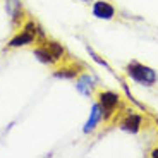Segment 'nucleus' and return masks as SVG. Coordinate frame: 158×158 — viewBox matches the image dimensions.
Listing matches in <instances>:
<instances>
[{"label": "nucleus", "mask_w": 158, "mask_h": 158, "mask_svg": "<svg viewBox=\"0 0 158 158\" xmlns=\"http://www.w3.org/2000/svg\"><path fill=\"white\" fill-rule=\"evenodd\" d=\"M79 93H83L84 96H89L91 95V88H93V77L88 74H83L81 77L77 79V84H76Z\"/></svg>", "instance_id": "1a4fd4ad"}, {"label": "nucleus", "mask_w": 158, "mask_h": 158, "mask_svg": "<svg viewBox=\"0 0 158 158\" xmlns=\"http://www.w3.org/2000/svg\"><path fill=\"white\" fill-rule=\"evenodd\" d=\"M93 16H96L98 19H112L115 16V9L105 0H98L93 4Z\"/></svg>", "instance_id": "39448f33"}, {"label": "nucleus", "mask_w": 158, "mask_h": 158, "mask_svg": "<svg viewBox=\"0 0 158 158\" xmlns=\"http://www.w3.org/2000/svg\"><path fill=\"white\" fill-rule=\"evenodd\" d=\"M98 105L102 107L103 118L108 120V118L115 114V108H117V105H118V95H115L112 91H102L98 95Z\"/></svg>", "instance_id": "7ed1b4c3"}, {"label": "nucleus", "mask_w": 158, "mask_h": 158, "mask_svg": "<svg viewBox=\"0 0 158 158\" xmlns=\"http://www.w3.org/2000/svg\"><path fill=\"white\" fill-rule=\"evenodd\" d=\"M81 2H86V4H89V0H81Z\"/></svg>", "instance_id": "4468645a"}, {"label": "nucleus", "mask_w": 158, "mask_h": 158, "mask_svg": "<svg viewBox=\"0 0 158 158\" xmlns=\"http://www.w3.org/2000/svg\"><path fill=\"white\" fill-rule=\"evenodd\" d=\"M41 45H45V48H47L48 52L52 53V57L59 62V60H62L64 59V55H65V50H64V47L60 43H57V41H52V40H43V43Z\"/></svg>", "instance_id": "6e6552de"}, {"label": "nucleus", "mask_w": 158, "mask_h": 158, "mask_svg": "<svg viewBox=\"0 0 158 158\" xmlns=\"http://www.w3.org/2000/svg\"><path fill=\"white\" fill-rule=\"evenodd\" d=\"M33 53H35V57L40 60V62L43 64H48V65H52V64H55L57 60L52 57V53L45 48V45H40V47H36L35 50H33Z\"/></svg>", "instance_id": "9d476101"}, {"label": "nucleus", "mask_w": 158, "mask_h": 158, "mask_svg": "<svg viewBox=\"0 0 158 158\" xmlns=\"http://www.w3.org/2000/svg\"><path fill=\"white\" fill-rule=\"evenodd\" d=\"M77 74H79V71L76 67H72V65H69V67H60L53 72V76L59 79H74V77H77Z\"/></svg>", "instance_id": "9b49d317"}, {"label": "nucleus", "mask_w": 158, "mask_h": 158, "mask_svg": "<svg viewBox=\"0 0 158 158\" xmlns=\"http://www.w3.org/2000/svg\"><path fill=\"white\" fill-rule=\"evenodd\" d=\"M38 38L45 40L43 31H41L40 26H36L33 21H28V23L23 26V31H21L19 35H16L10 41H9V47L17 48V47H24V45H31V43H35Z\"/></svg>", "instance_id": "f257e3e1"}, {"label": "nucleus", "mask_w": 158, "mask_h": 158, "mask_svg": "<svg viewBox=\"0 0 158 158\" xmlns=\"http://www.w3.org/2000/svg\"><path fill=\"white\" fill-rule=\"evenodd\" d=\"M5 9H7L9 16H10V19H12V26L19 28L21 23H23V17H24L23 4H21L19 0H7V5H5Z\"/></svg>", "instance_id": "20e7f679"}, {"label": "nucleus", "mask_w": 158, "mask_h": 158, "mask_svg": "<svg viewBox=\"0 0 158 158\" xmlns=\"http://www.w3.org/2000/svg\"><path fill=\"white\" fill-rule=\"evenodd\" d=\"M88 53H89V55L93 57V60H95V62H98L100 65H103V67H107L108 71H110V67H108V65H107V62H105V60H103V59H100V57H98V55H96V53H95V50H93V48H89V47H88Z\"/></svg>", "instance_id": "f8f14e48"}, {"label": "nucleus", "mask_w": 158, "mask_h": 158, "mask_svg": "<svg viewBox=\"0 0 158 158\" xmlns=\"http://www.w3.org/2000/svg\"><path fill=\"white\" fill-rule=\"evenodd\" d=\"M141 122H143L141 115L129 114V115H127V117L122 120V122H120V129H124V131H127V132H132V134H136V132L141 129Z\"/></svg>", "instance_id": "423d86ee"}, {"label": "nucleus", "mask_w": 158, "mask_h": 158, "mask_svg": "<svg viewBox=\"0 0 158 158\" xmlns=\"http://www.w3.org/2000/svg\"><path fill=\"white\" fill-rule=\"evenodd\" d=\"M151 156H153V158H158V148H155V150L151 151Z\"/></svg>", "instance_id": "ddd939ff"}, {"label": "nucleus", "mask_w": 158, "mask_h": 158, "mask_svg": "<svg viewBox=\"0 0 158 158\" xmlns=\"http://www.w3.org/2000/svg\"><path fill=\"white\" fill-rule=\"evenodd\" d=\"M103 118V112H102V107H100L98 103H95L93 105V108H91V112H89V118H88V122H86V126H84V132H91V131L95 129L96 126H98V122Z\"/></svg>", "instance_id": "0eeeda50"}, {"label": "nucleus", "mask_w": 158, "mask_h": 158, "mask_svg": "<svg viewBox=\"0 0 158 158\" xmlns=\"http://www.w3.org/2000/svg\"><path fill=\"white\" fill-rule=\"evenodd\" d=\"M126 71H127V74H129V77H132L134 81H138V83H141V84H146V86H151V84H155L158 81L156 72L151 67L144 65V64L131 62Z\"/></svg>", "instance_id": "f03ea898"}]
</instances>
